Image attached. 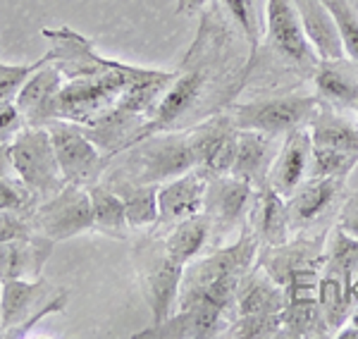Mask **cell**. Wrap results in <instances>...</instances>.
<instances>
[{"mask_svg":"<svg viewBox=\"0 0 358 339\" xmlns=\"http://www.w3.org/2000/svg\"><path fill=\"white\" fill-rule=\"evenodd\" d=\"M229 27L217 10H206L192 50L184 57L182 67L175 70L165 96L160 99L153 117L146 122L141 139L155 131H172L192 127L199 115H215L227 108V99L239 94L229 86ZM138 139V141H141Z\"/></svg>","mask_w":358,"mask_h":339,"instance_id":"6da1fadb","label":"cell"},{"mask_svg":"<svg viewBox=\"0 0 358 339\" xmlns=\"http://www.w3.org/2000/svg\"><path fill=\"white\" fill-rule=\"evenodd\" d=\"M261 241L241 229L229 244L215 246L184 268L177 313L194 339L224 337L236 318V291L246 273L258 263Z\"/></svg>","mask_w":358,"mask_h":339,"instance_id":"7a4b0ae2","label":"cell"},{"mask_svg":"<svg viewBox=\"0 0 358 339\" xmlns=\"http://www.w3.org/2000/svg\"><path fill=\"white\" fill-rule=\"evenodd\" d=\"M199 143L194 127L155 131L117 153L101 182L115 184H163L184 172H199Z\"/></svg>","mask_w":358,"mask_h":339,"instance_id":"3957f363","label":"cell"},{"mask_svg":"<svg viewBox=\"0 0 358 339\" xmlns=\"http://www.w3.org/2000/svg\"><path fill=\"white\" fill-rule=\"evenodd\" d=\"M134 270L141 287L143 301L151 308V325H160L177 311L179 287H182L184 268L172 258L165 244V234L160 229H151L134 246Z\"/></svg>","mask_w":358,"mask_h":339,"instance_id":"277c9868","label":"cell"},{"mask_svg":"<svg viewBox=\"0 0 358 339\" xmlns=\"http://www.w3.org/2000/svg\"><path fill=\"white\" fill-rule=\"evenodd\" d=\"M69 294L43 277L10 280L0 284V339H22L43 318L62 313Z\"/></svg>","mask_w":358,"mask_h":339,"instance_id":"5b68a950","label":"cell"},{"mask_svg":"<svg viewBox=\"0 0 358 339\" xmlns=\"http://www.w3.org/2000/svg\"><path fill=\"white\" fill-rule=\"evenodd\" d=\"M320 99L313 94H287L275 99L229 103L224 113L239 129H256L273 136H287L299 127H308L320 110Z\"/></svg>","mask_w":358,"mask_h":339,"instance_id":"8992f818","label":"cell"},{"mask_svg":"<svg viewBox=\"0 0 358 339\" xmlns=\"http://www.w3.org/2000/svg\"><path fill=\"white\" fill-rule=\"evenodd\" d=\"M13 170L38 199H48L65 187L48 127H22L10 141Z\"/></svg>","mask_w":358,"mask_h":339,"instance_id":"52a82bcc","label":"cell"},{"mask_svg":"<svg viewBox=\"0 0 358 339\" xmlns=\"http://www.w3.org/2000/svg\"><path fill=\"white\" fill-rule=\"evenodd\" d=\"M327 234L299 232L280 246H261L258 266L285 289L299 284H317L322 273Z\"/></svg>","mask_w":358,"mask_h":339,"instance_id":"ba28073f","label":"cell"},{"mask_svg":"<svg viewBox=\"0 0 358 339\" xmlns=\"http://www.w3.org/2000/svg\"><path fill=\"white\" fill-rule=\"evenodd\" d=\"M265 43L287 67L313 74L320 57L306 36V29L294 0H265Z\"/></svg>","mask_w":358,"mask_h":339,"instance_id":"9c48e42d","label":"cell"},{"mask_svg":"<svg viewBox=\"0 0 358 339\" xmlns=\"http://www.w3.org/2000/svg\"><path fill=\"white\" fill-rule=\"evenodd\" d=\"M48 131L67 184H79V187L89 189L91 184H98L103 180L108 165H110V158L89 139L82 124L67 122V120H53L48 124Z\"/></svg>","mask_w":358,"mask_h":339,"instance_id":"30bf717a","label":"cell"},{"mask_svg":"<svg viewBox=\"0 0 358 339\" xmlns=\"http://www.w3.org/2000/svg\"><path fill=\"white\" fill-rule=\"evenodd\" d=\"M256 189L232 175H217L208 180L203 212L210 220V249L222 246L229 234H239L248 225Z\"/></svg>","mask_w":358,"mask_h":339,"instance_id":"8fae6325","label":"cell"},{"mask_svg":"<svg viewBox=\"0 0 358 339\" xmlns=\"http://www.w3.org/2000/svg\"><path fill=\"white\" fill-rule=\"evenodd\" d=\"M34 227L50 241H65L77 234L94 232L89 189L79 184H65L57 194L43 199L34 210Z\"/></svg>","mask_w":358,"mask_h":339,"instance_id":"7c38bea8","label":"cell"},{"mask_svg":"<svg viewBox=\"0 0 358 339\" xmlns=\"http://www.w3.org/2000/svg\"><path fill=\"white\" fill-rule=\"evenodd\" d=\"M346 194L344 177H308L287 199L292 232H310L330 215H337Z\"/></svg>","mask_w":358,"mask_h":339,"instance_id":"4fadbf2b","label":"cell"},{"mask_svg":"<svg viewBox=\"0 0 358 339\" xmlns=\"http://www.w3.org/2000/svg\"><path fill=\"white\" fill-rule=\"evenodd\" d=\"M62 84H65L62 72L43 55L41 65L29 74V79L15 96V106L27 127H48L53 120H57L55 106Z\"/></svg>","mask_w":358,"mask_h":339,"instance_id":"5bb4252c","label":"cell"},{"mask_svg":"<svg viewBox=\"0 0 358 339\" xmlns=\"http://www.w3.org/2000/svg\"><path fill=\"white\" fill-rule=\"evenodd\" d=\"M208 177L201 172H184L158 187V225L155 229H170L177 222L203 212Z\"/></svg>","mask_w":358,"mask_h":339,"instance_id":"9a60e30c","label":"cell"},{"mask_svg":"<svg viewBox=\"0 0 358 339\" xmlns=\"http://www.w3.org/2000/svg\"><path fill=\"white\" fill-rule=\"evenodd\" d=\"M310 156H313V139L308 127H299L285 136L277 153L273 168H270L268 184L280 196L289 199L301 184L308 180Z\"/></svg>","mask_w":358,"mask_h":339,"instance_id":"2e32d148","label":"cell"},{"mask_svg":"<svg viewBox=\"0 0 358 339\" xmlns=\"http://www.w3.org/2000/svg\"><path fill=\"white\" fill-rule=\"evenodd\" d=\"M280 146L282 136H273L256 129H239L229 175L248 182L253 189H261L263 184H268L270 168L280 153Z\"/></svg>","mask_w":358,"mask_h":339,"instance_id":"e0dca14e","label":"cell"},{"mask_svg":"<svg viewBox=\"0 0 358 339\" xmlns=\"http://www.w3.org/2000/svg\"><path fill=\"white\" fill-rule=\"evenodd\" d=\"M53 244L43 234H31L24 239L0 241V284L10 280H38L53 254Z\"/></svg>","mask_w":358,"mask_h":339,"instance_id":"ac0fdd59","label":"cell"},{"mask_svg":"<svg viewBox=\"0 0 358 339\" xmlns=\"http://www.w3.org/2000/svg\"><path fill=\"white\" fill-rule=\"evenodd\" d=\"M248 229L256 234L261 246H280L292 237L287 199L280 196L270 184H263L253 194L251 212H248Z\"/></svg>","mask_w":358,"mask_h":339,"instance_id":"d6986e66","label":"cell"},{"mask_svg":"<svg viewBox=\"0 0 358 339\" xmlns=\"http://www.w3.org/2000/svg\"><path fill=\"white\" fill-rule=\"evenodd\" d=\"M320 103L337 110H354L358 106V65L351 60H320L313 72Z\"/></svg>","mask_w":358,"mask_h":339,"instance_id":"ffe728a7","label":"cell"},{"mask_svg":"<svg viewBox=\"0 0 358 339\" xmlns=\"http://www.w3.org/2000/svg\"><path fill=\"white\" fill-rule=\"evenodd\" d=\"M287 303H289L287 289L280 282H275L258 263L248 270L239 284V291H236V315L282 313Z\"/></svg>","mask_w":358,"mask_h":339,"instance_id":"44dd1931","label":"cell"},{"mask_svg":"<svg viewBox=\"0 0 358 339\" xmlns=\"http://www.w3.org/2000/svg\"><path fill=\"white\" fill-rule=\"evenodd\" d=\"M301 15L303 29L308 41L313 43L320 60H337L344 57V43L339 36V29L334 24L330 10L322 0H294Z\"/></svg>","mask_w":358,"mask_h":339,"instance_id":"7402d4cb","label":"cell"},{"mask_svg":"<svg viewBox=\"0 0 358 339\" xmlns=\"http://www.w3.org/2000/svg\"><path fill=\"white\" fill-rule=\"evenodd\" d=\"M310 139L317 148H334V151L358 153V117H346L344 110L330 108L322 103L320 110L308 124Z\"/></svg>","mask_w":358,"mask_h":339,"instance_id":"603a6c76","label":"cell"},{"mask_svg":"<svg viewBox=\"0 0 358 339\" xmlns=\"http://www.w3.org/2000/svg\"><path fill=\"white\" fill-rule=\"evenodd\" d=\"M163 234L167 251L182 266H189L194 258L210 251V220L206 217V212H199V215H192L187 220L177 222L170 229H165Z\"/></svg>","mask_w":358,"mask_h":339,"instance_id":"cb8c5ba5","label":"cell"},{"mask_svg":"<svg viewBox=\"0 0 358 339\" xmlns=\"http://www.w3.org/2000/svg\"><path fill=\"white\" fill-rule=\"evenodd\" d=\"M91 208H94V232L110 239H129V220H127L124 201L115 189L98 182L89 187Z\"/></svg>","mask_w":358,"mask_h":339,"instance_id":"d4e9b609","label":"cell"},{"mask_svg":"<svg viewBox=\"0 0 358 339\" xmlns=\"http://www.w3.org/2000/svg\"><path fill=\"white\" fill-rule=\"evenodd\" d=\"M224 15H227L229 24L236 27V31L241 34V38L246 41L248 48V74L256 67V57L261 50L265 22H263V10L265 0H220Z\"/></svg>","mask_w":358,"mask_h":339,"instance_id":"484cf974","label":"cell"},{"mask_svg":"<svg viewBox=\"0 0 358 339\" xmlns=\"http://www.w3.org/2000/svg\"><path fill=\"white\" fill-rule=\"evenodd\" d=\"M282 323V337L292 339H313V337H330L334 332L330 330L322 313L317 298H296L289 301L280 313Z\"/></svg>","mask_w":358,"mask_h":339,"instance_id":"4316f807","label":"cell"},{"mask_svg":"<svg viewBox=\"0 0 358 339\" xmlns=\"http://www.w3.org/2000/svg\"><path fill=\"white\" fill-rule=\"evenodd\" d=\"M158 187L160 184H115L110 187L124 201L127 220L131 229H153L158 225Z\"/></svg>","mask_w":358,"mask_h":339,"instance_id":"83f0119b","label":"cell"},{"mask_svg":"<svg viewBox=\"0 0 358 339\" xmlns=\"http://www.w3.org/2000/svg\"><path fill=\"white\" fill-rule=\"evenodd\" d=\"M322 273L337 275L351 289V282L358 275V239L346 234L334 225L325 237V256H322Z\"/></svg>","mask_w":358,"mask_h":339,"instance_id":"f1b7e54d","label":"cell"},{"mask_svg":"<svg viewBox=\"0 0 358 339\" xmlns=\"http://www.w3.org/2000/svg\"><path fill=\"white\" fill-rule=\"evenodd\" d=\"M317 303H320L325 320L330 330L337 335L342 327L349 323L351 315V301H349V284L339 280L337 275L320 273V282H317Z\"/></svg>","mask_w":358,"mask_h":339,"instance_id":"f546056e","label":"cell"},{"mask_svg":"<svg viewBox=\"0 0 358 339\" xmlns=\"http://www.w3.org/2000/svg\"><path fill=\"white\" fill-rule=\"evenodd\" d=\"M224 337H234V339L282 337L280 313H246V315H236Z\"/></svg>","mask_w":358,"mask_h":339,"instance_id":"4dcf8cb0","label":"cell"},{"mask_svg":"<svg viewBox=\"0 0 358 339\" xmlns=\"http://www.w3.org/2000/svg\"><path fill=\"white\" fill-rule=\"evenodd\" d=\"M356 165H358V153L313 146L308 177H344V180H349L351 170H354Z\"/></svg>","mask_w":358,"mask_h":339,"instance_id":"1f68e13d","label":"cell"},{"mask_svg":"<svg viewBox=\"0 0 358 339\" xmlns=\"http://www.w3.org/2000/svg\"><path fill=\"white\" fill-rule=\"evenodd\" d=\"M330 10L334 24L339 29V36L344 43V53L349 60L358 65V13L349 0H322Z\"/></svg>","mask_w":358,"mask_h":339,"instance_id":"d6a6232c","label":"cell"},{"mask_svg":"<svg viewBox=\"0 0 358 339\" xmlns=\"http://www.w3.org/2000/svg\"><path fill=\"white\" fill-rule=\"evenodd\" d=\"M38 203H41V199H38L17 175L0 177V210L34 212Z\"/></svg>","mask_w":358,"mask_h":339,"instance_id":"836d02e7","label":"cell"},{"mask_svg":"<svg viewBox=\"0 0 358 339\" xmlns=\"http://www.w3.org/2000/svg\"><path fill=\"white\" fill-rule=\"evenodd\" d=\"M36 234L34 212L24 210H0V241L24 239Z\"/></svg>","mask_w":358,"mask_h":339,"instance_id":"e575fe53","label":"cell"},{"mask_svg":"<svg viewBox=\"0 0 358 339\" xmlns=\"http://www.w3.org/2000/svg\"><path fill=\"white\" fill-rule=\"evenodd\" d=\"M41 60L31 62V65H3V62H0V103L15 101L17 91H20L22 84L29 79V74L41 65Z\"/></svg>","mask_w":358,"mask_h":339,"instance_id":"d590c367","label":"cell"},{"mask_svg":"<svg viewBox=\"0 0 358 339\" xmlns=\"http://www.w3.org/2000/svg\"><path fill=\"white\" fill-rule=\"evenodd\" d=\"M22 127H27V124H24V120H22L20 110H17L15 101L0 103V146L13 141L15 134Z\"/></svg>","mask_w":358,"mask_h":339,"instance_id":"8d00e7d4","label":"cell"},{"mask_svg":"<svg viewBox=\"0 0 358 339\" xmlns=\"http://www.w3.org/2000/svg\"><path fill=\"white\" fill-rule=\"evenodd\" d=\"M337 227L358 239V189L344 196L337 212Z\"/></svg>","mask_w":358,"mask_h":339,"instance_id":"74e56055","label":"cell"},{"mask_svg":"<svg viewBox=\"0 0 358 339\" xmlns=\"http://www.w3.org/2000/svg\"><path fill=\"white\" fill-rule=\"evenodd\" d=\"M208 0H177V13L179 15H194L206 8Z\"/></svg>","mask_w":358,"mask_h":339,"instance_id":"f35d334b","label":"cell"},{"mask_svg":"<svg viewBox=\"0 0 358 339\" xmlns=\"http://www.w3.org/2000/svg\"><path fill=\"white\" fill-rule=\"evenodd\" d=\"M15 175L13 170V160H10V143H3L0 146V177Z\"/></svg>","mask_w":358,"mask_h":339,"instance_id":"ab89813d","label":"cell"},{"mask_svg":"<svg viewBox=\"0 0 358 339\" xmlns=\"http://www.w3.org/2000/svg\"><path fill=\"white\" fill-rule=\"evenodd\" d=\"M349 301H351V311L358 308V275L354 277V282H351V289H349Z\"/></svg>","mask_w":358,"mask_h":339,"instance_id":"60d3db41","label":"cell"},{"mask_svg":"<svg viewBox=\"0 0 358 339\" xmlns=\"http://www.w3.org/2000/svg\"><path fill=\"white\" fill-rule=\"evenodd\" d=\"M349 325L358 327V308H354V311H351V315H349Z\"/></svg>","mask_w":358,"mask_h":339,"instance_id":"b9f144b4","label":"cell"},{"mask_svg":"<svg viewBox=\"0 0 358 339\" xmlns=\"http://www.w3.org/2000/svg\"><path fill=\"white\" fill-rule=\"evenodd\" d=\"M354 113H356V117H358V106H356V108H354Z\"/></svg>","mask_w":358,"mask_h":339,"instance_id":"7bdbcfd3","label":"cell"}]
</instances>
